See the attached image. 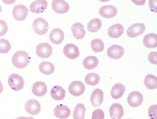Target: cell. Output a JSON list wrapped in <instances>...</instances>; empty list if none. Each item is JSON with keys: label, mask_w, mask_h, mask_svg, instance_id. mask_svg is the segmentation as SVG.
I'll return each instance as SVG.
<instances>
[{"label": "cell", "mask_w": 157, "mask_h": 119, "mask_svg": "<svg viewBox=\"0 0 157 119\" xmlns=\"http://www.w3.org/2000/svg\"><path fill=\"white\" fill-rule=\"evenodd\" d=\"M52 8L56 13H66L70 10V5L64 0H53Z\"/></svg>", "instance_id": "obj_9"}, {"label": "cell", "mask_w": 157, "mask_h": 119, "mask_svg": "<svg viewBox=\"0 0 157 119\" xmlns=\"http://www.w3.org/2000/svg\"><path fill=\"white\" fill-rule=\"evenodd\" d=\"M27 15H28V9H27L26 6H24V5H17V6H15V8L13 10V16L16 20H18V21L25 20Z\"/></svg>", "instance_id": "obj_5"}, {"label": "cell", "mask_w": 157, "mask_h": 119, "mask_svg": "<svg viewBox=\"0 0 157 119\" xmlns=\"http://www.w3.org/2000/svg\"><path fill=\"white\" fill-rule=\"evenodd\" d=\"M113 119H115V118H113Z\"/></svg>", "instance_id": "obj_42"}, {"label": "cell", "mask_w": 157, "mask_h": 119, "mask_svg": "<svg viewBox=\"0 0 157 119\" xmlns=\"http://www.w3.org/2000/svg\"><path fill=\"white\" fill-rule=\"evenodd\" d=\"M46 8H47V1L46 0H35L30 3L29 6V10L35 13H43V11H45Z\"/></svg>", "instance_id": "obj_12"}, {"label": "cell", "mask_w": 157, "mask_h": 119, "mask_svg": "<svg viewBox=\"0 0 157 119\" xmlns=\"http://www.w3.org/2000/svg\"><path fill=\"white\" fill-rule=\"evenodd\" d=\"M54 65H53L51 62H42L39 64V71L43 73V74H45V75H49V74H52L54 72Z\"/></svg>", "instance_id": "obj_26"}, {"label": "cell", "mask_w": 157, "mask_h": 119, "mask_svg": "<svg viewBox=\"0 0 157 119\" xmlns=\"http://www.w3.org/2000/svg\"><path fill=\"white\" fill-rule=\"evenodd\" d=\"M11 50V45L8 40L0 38V53H8Z\"/></svg>", "instance_id": "obj_32"}, {"label": "cell", "mask_w": 157, "mask_h": 119, "mask_svg": "<svg viewBox=\"0 0 157 119\" xmlns=\"http://www.w3.org/2000/svg\"><path fill=\"white\" fill-rule=\"evenodd\" d=\"M157 53L156 52H151V53H149V55H148V60H149V62L153 63V64H156L157 63Z\"/></svg>", "instance_id": "obj_36"}, {"label": "cell", "mask_w": 157, "mask_h": 119, "mask_svg": "<svg viewBox=\"0 0 157 119\" xmlns=\"http://www.w3.org/2000/svg\"><path fill=\"white\" fill-rule=\"evenodd\" d=\"M0 13H1V7H0Z\"/></svg>", "instance_id": "obj_41"}, {"label": "cell", "mask_w": 157, "mask_h": 119, "mask_svg": "<svg viewBox=\"0 0 157 119\" xmlns=\"http://www.w3.org/2000/svg\"><path fill=\"white\" fill-rule=\"evenodd\" d=\"M85 116V107L83 103H78L73 111V118L74 119H84Z\"/></svg>", "instance_id": "obj_27"}, {"label": "cell", "mask_w": 157, "mask_h": 119, "mask_svg": "<svg viewBox=\"0 0 157 119\" xmlns=\"http://www.w3.org/2000/svg\"><path fill=\"white\" fill-rule=\"evenodd\" d=\"M5 3H7V5H10V3H13V1H3Z\"/></svg>", "instance_id": "obj_40"}, {"label": "cell", "mask_w": 157, "mask_h": 119, "mask_svg": "<svg viewBox=\"0 0 157 119\" xmlns=\"http://www.w3.org/2000/svg\"><path fill=\"white\" fill-rule=\"evenodd\" d=\"M102 26V23L101 20L98 19V18H94V19L90 20V23L88 24V30L89 32H91V33H95V32H98Z\"/></svg>", "instance_id": "obj_29"}, {"label": "cell", "mask_w": 157, "mask_h": 119, "mask_svg": "<svg viewBox=\"0 0 157 119\" xmlns=\"http://www.w3.org/2000/svg\"><path fill=\"white\" fill-rule=\"evenodd\" d=\"M53 50L51 45L47 43H40L36 46V54L38 57H42V59H47L52 55Z\"/></svg>", "instance_id": "obj_4"}, {"label": "cell", "mask_w": 157, "mask_h": 119, "mask_svg": "<svg viewBox=\"0 0 157 119\" xmlns=\"http://www.w3.org/2000/svg\"><path fill=\"white\" fill-rule=\"evenodd\" d=\"M92 119H105V113L101 109H97L92 113Z\"/></svg>", "instance_id": "obj_33"}, {"label": "cell", "mask_w": 157, "mask_h": 119, "mask_svg": "<svg viewBox=\"0 0 157 119\" xmlns=\"http://www.w3.org/2000/svg\"><path fill=\"white\" fill-rule=\"evenodd\" d=\"M98 64H99V60L97 56H91V55H90V56L85 57V59L83 60V66L88 70L95 69V67L98 66Z\"/></svg>", "instance_id": "obj_25"}, {"label": "cell", "mask_w": 157, "mask_h": 119, "mask_svg": "<svg viewBox=\"0 0 157 119\" xmlns=\"http://www.w3.org/2000/svg\"><path fill=\"white\" fill-rule=\"evenodd\" d=\"M90 100H91L92 106H94V107L100 106L102 103V101H103V92H102V90H100V89L93 90Z\"/></svg>", "instance_id": "obj_20"}, {"label": "cell", "mask_w": 157, "mask_h": 119, "mask_svg": "<svg viewBox=\"0 0 157 119\" xmlns=\"http://www.w3.org/2000/svg\"><path fill=\"white\" fill-rule=\"evenodd\" d=\"M54 115L59 119H65L71 115V110L69 107L64 106V105H59L54 109Z\"/></svg>", "instance_id": "obj_15"}, {"label": "cell", "mask_w": 157, "mask_h": 119, "mask_svg": "<svg viewBox=\"0 0 157 119\" xmlns=\"http://www.w3.org/2000/svg\"><path fill=\"white\" fill-rule=\"evenodd\" d=\"M32 91L36 97H43L45 96L46 92H47V86L42 81H38V82L34 83Z\"/></svg>", "instance_id": "obj_19"}, {"label": "cell", "mask_w": 157, "mask_h": 119, "mask_svg": "<svg viewBox=\"0 0 157 119\" xmlns=\"http://www.w3.org/2000/svg\"><path fill=\"white\" fill-rule=\"evenodd\" d=\"M124 91H126V86L121 83H117L115 86H112L111 89V97L113 99H119L121 97L124 96Z\"/></svg>", "instance_id": "obj_24"}, {"label": "cell", "mask_w": 157, "mask_h": 119, "mask_svg": "<svg viewBox=\"0 0 157 119\" xmlns=\"http://www.w3.org/2000/svg\"><path fill=\"white\" fill-rule=\"evenodd\" d=\"M143 100H144V97L141 94L140 92H138V91H134V92H131L127 98V101H128V105L130 107H139L143 103Z\"/></svg>", "instance_id": "obj_10"}, {"label": "cell", "mask_w": 157, "mask_h": 119, "mask_svg": "<svg viewBox=\"0 0 157 119\" xmlns=\"http://www.w3.org/2000/svg\"><path fill=\"white\" fill-rule=\"evenodd\" d=\"M13 65L18 69H24L28 65V63L30 62V56L27 54L25 51H18L13 55Z\"/></svg>", "instance_id": "obj_1"}, {"label": "cell", "mask_w": 157, "mask_h": 119, "mask_svg": "<svg viewBox=\"0 0 157 119\" xmlns=\"http://www.w3.org/2000/svg\"><path fill=\"white\" fill-rule=\"evenodd\" d=\"M71 30H72V34H73V36H74V38H76V40H82L85 35L84 26H83L81 23L73 24Z\"/></svg>", "instance_id": "obj_18"}, {"label": "cell", "mask_w": 157, "mask_h": 119, "mask_svg": "<svg viewBox=\"0 0 157 119\" xmlns=\"http://www.w3.org/2000/svg\"><path fill=\"white\" fill-rule=\"evenodd\" d=\"M85 86L81 81H74L69 86V92L74 97H80L84 93Z\"/></svg>", "instance_id": "obj_8"}, {"label": "cell", "mask_w": 157, "mask_h": 119, "mask_svg": "<svg viewBox=\"0 0 157 119\" xmlns=\"http://www.w3.org/2000/svg\"><path fill=\"white\" fill-rule=\"evenodd\" d=\"M63 52H64V55L70 60H75L80 55L78 47L74 44H66L63 48Z\"/></svg>", "instance_id": "obj_7"}, {"label": "cell", "mask_w": 157, "mask_h": 119, "mask_svg": "<svg viewBox=\"0 0 157 119\" xmlns=\"http://www.w3.org/2000/svg\"><path fill=\"white\" fill-rule=\"evenodd\" d=\"M124 34V27L120 24H115L108 28V35L111 38H119Z\"/></svg>", "instance_id": "obj_17"}, {"label": "cell", "mask_w": 157, "mask_h": 119, "mask_svg": "<svg viewBox=\"0 0 157 119\" xmlns=\"http://www.w3.org/2000/svg\"><path fill=\"white\" fill-rule=\"evenodd\" d=\"M143 43H144V46L147 47V48H154V47L157 46V35L153 33L148 34L144 37Z\"/></svg>", "instance_id": "obj_23"}, {"label": "cell", "mask_w": 157, "mask_h": 119, "mask_svg": "<svg viewBox=\"0 0 157 119\" xmlns=\"http://www.w3.org/2000/svg\"><path fill=\"white\" fill-rule=\"evenodd\" d=\"M145 30H146V27H145L144 24L137 23V24L131 25V26L128 28V29H127V35L129 37H131V38H135V37H137V36H139V35H141Z\"/></svg>", "instance_id": "obj_6"}, {"label": "cell", "mask_w": 157, "mask_h": 119, "mask_svg": "<svg viewBox=\"0 0 157 119\" xmlns=\"http://www.w3.org/2000/svg\"><path fill=\"white\" fill-rule=\"evenodd\" d=\"M64 40V33H63L62 29H59V28H55V29H53L49 34V40L54 44H61Z\"/></svg>", "instance_id": "obj_16"}, {"label": "cell", "mask_w": 157, "mask_h": 119, "mask_svg": "<svg viewBox=\"0 0 157 119\" xmlns=\"http://www.w3.org/2000/svg\"><path fill=\"white\" fill-rule=\"evenodd\" d=\"M100 15H101L103 18H113V17L117 15L118 10L115 6H111V5H108V6H103L100 8Z\"/></svg>", "instance_id": "obj_14"}, {"label": "cell", "mask_w": 157, "mask_h": 119, "mask_svg": "<svg viewBox=\"0 0 157 119\" xmlns=\"http://www.w3.org/2000/svg\"><path fill=\"white\" fill-rule=\"evenodd\" d=\"M8 86L13 91H20L25 86L23 76H20L19 74H10L8 78Z\"/></svg>", "instance_id": "obj_2"}, {"label": "cell", "mask_w": 157, "mask_h": 119, "mask_svg": "<svg viewBox=\"0 0 157 119\" xmlns=\"http://www.w3.org/2000/svg\"><path fill=\"white\" fill-rule=\"evenodd\" d=\"M51 97H52L54 100H56V101L63 100L65 98V90L59 86H53V89L51 90Z\"/></svg>", "instance_id": "obj_22"}, {"label": "cell", "mask_w": 157, "mask_h": 119, "mask_svg": "<svg viewBox=\"0 0 157 119\" xmlns=\"http://www.w3.org/2000/svg\"><path fill=\"white\" fill-rule=\"evenodd\" d=\"M135 3H137V5H143V3L145 2V1H134Z\"/></svg>", "instance_id": "obj_39"}, {"label": "cell", "mask_w": 157, "mask_h": 119, "mask_svg": "<svg viewBox=\"0 0 157 119\" xmlns=\"http://www.w3.org/2000/svg\"><path fill=\"white\" fill-rule=\"evenodd\" d=\"M100 81V76L98 73H90L85 76V83H88L89 86H95Z\"/></svg>", "instance_id": "obj_31"}, {"label": "cell", "mask_w": 157, "mask_h": 119, "mask_svg": "<svg viewBox=\"0 0 157 119\" xmlns=\"http://www.w3.org/2000/svg\"><path fill=\"white\" fill-rule=\"evenodd\" d=\"M110 116L115 119H120L124 116V107L120 103H113L110 107Z\"/></svg>", "instance_id": "obj_21"}, {"label": "cell", "mask_w": 157, "mask_h": 119, "mask_svg": "<svg viewBox=\"0 0 157 119\" xmlns=\"http://www.w3.org/2000/svg\"><path fill=\"white\" fill-rule=\"evenodd\" d=\"M156 110H157L156 105H153V106L149 108V110H148V116H149V118L151 119H157Z\"/></svg>", "instance_id": "obj_34"}, {"label": "cell", "mask_w": 157, "mask_h": 119, "mask_svg": "<svg viewBox=\"0 0 157 119\" xmlns=\"http://www.w3.org/2000/svg\"><path fill=\"white\" fill-rule=\"evenodd\" d=\"M33 29L34 32L38 35H45L48 30V23L44 18H37L34 20L33 23Z\"/></svg>", "instance_id": "obj_3"}, {"label": "cell", "mask_w": 157, "mask_h": 119, "mask_svg": "<svg viewBox=\"0 0 157 119\" xmlns=\"http://www.w3.org/2000/svg\"><path fill=\"white\" fill-rule=\"evenodd\" d=\"M124 53V47H121L120 45H112L111 47L108 48V52H107V55H108L110 59L118 60L120 59Z\"/></svg>", "instance_id": "obj_13"}, {"label": "cell", "mask_w": 157, "mask_h": 119, "mask_svg": "<svg viewBox=\"0 0 157 119\" xmlns=\"http://www.w3.org/2000/svg\"><path fill=\"white\" fill-rule=\"evenodd\" d=\"M145 86L148 89H156L157 88V78L153 74H147L145 76Z\"/></svg>", "instance_id": "obj_28"}, {"label": "cell", "mask_w": 157, "mask_h": 119, "mask_svg": "<svg viewBox=\"0 0 157 119\" xmlns=\"http://www.w3.org/2000/svg\"><path fill=\"white\" fill-rule=\"evenodd\" d=\"M8 30V25L5 20H0V36H3Z\"/></svg>", "instance_id": "obj_35"}, {"label": "cell", "mask_w": 157, "mask_h": 119, "mask_svg": "<svg viewBox=\"0 0 157 119\" xmlns=\"http://www.w3.org/2000/svg\"><path fill=\"white\" fill-rule=\"evenodd\" d=\"M16 119H34L33 117H18Z\"/></svg>", "instance_id": "obj_37"}, {"label": "cell", "mask_w": 157, "mask_h": 119, "mask_svg": "<svg viewBox=\"0 0 157 119\" xmlns=\"http://www.w3.org/2000/svg\"><path fill=\"white\" fill-rule=\"evenodd\" d=\"M3 91V86H2V83H1V81H0V93Z\"/></svg>", "instance_id": "obj_38"}, {"label": "cell", "mask_w": 157, "mask_h": 119, "mask_svg": "<svg viewBox=\"0 0 157 119\" xmlns=\"http://www.w3.org/2000/svg\"><path fill=\"white\" fill-rule=\"evenodd\" d=\"M91 47H92V50H93V52L100 53V52H102L103 48H105V44H103V42H102L100 38H95V40H93L91 42Z\"/></svg>", "instance_id": "obj_30"}, {"label": "cell", "mask_w": 157, "mask_h": 119, "mask_svg": "<svg viewBox=\"0 0 157 119\" xmlns=\"http://www.w3.org/2000/svg\"><path fill=\"white\" fill-rule=\"evenodd\" d=\"M25 109L32 116H35V115L39 113V111H40V103L35 99H30L25 105Z\"/></svg>", "instance_id": "obj_11"}]
</instances>
